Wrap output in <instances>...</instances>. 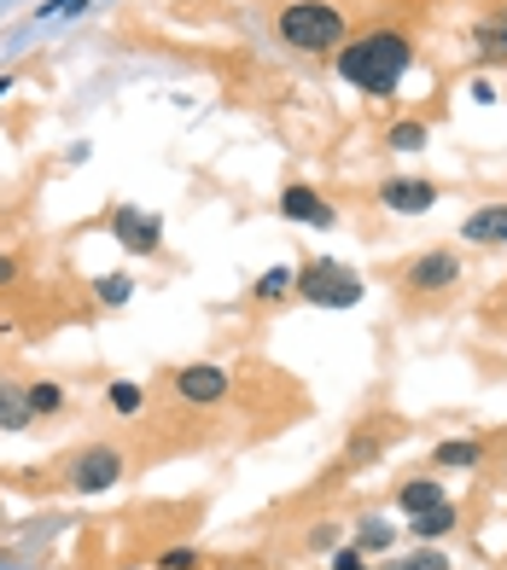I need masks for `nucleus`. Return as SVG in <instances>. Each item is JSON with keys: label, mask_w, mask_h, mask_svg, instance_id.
<instances>
[{"label": "nucleus", "mask_w": 507, "mask_h": 570, "mask_svg": "<svg viewBox=\"0 0 507 570\" xmlns=\"http://www.w3.org/2000/svg\"><path fill=\"white\" fill-rule=\"evenodd\" d=\"M292 279H298V268L274 263V268H263L257 279H251V297H257V303H281V297H292Z\"/></svg>", "instance_id": "obj_15"}, {"label": "nucleus", "mask_w": 507, "mask_h": 570, "mask_svg": "<svg viewBox=\"0 0 507 570\" xmlns=\"http://www.w3.org/2000/svg\"><path fill=\"white\" fill-rule=\"evenodd\" d=\"M111 233H117V245L135 250V256H158L164 250V222L152 210H135V204H117L111 210Z\"/></svg>", "instance_id": "obj_7"}, {"label": "nucleus", "mask_w": 507, "mask_h": 570, "mask_svg": "<svg viewBox=\"0 0 507 570\" xmlns=\"http://www.w3.org/2000/svg\"><path fill=\"white\" fill-rule=\"evenodd\" d=\"M379 570H449V553H438V548H415V553H402V559L379 564Z\"/></svg>", "instance_id": "obj_18"}, {"label": "nucleus", "mask_w": 507, "mask_h": 570, "mask_svg": "<svg viewBox=\"0 0 507 570\" xmlns=\"http://www.w3.org/2000/svg\"><path fill=\"white\" fill-rule=\"evenodd\" d=\"M36 413H30V396L18 384H0V431H30Z\"/></svg>", "instance_id": "obj_14"}, {"label": "nucleus", "mask_w": 507, "mask_h": 570, "mask_svg": "<svg viewBox=\"0 0 507 570\" xmlns=\"http://www.w3.org/2000/svg\"><path fill=\"white\" fill-rule=\"evenodd\" d=\"M478 460H485V449H478V443H438L432 449V465H443V472H472Z\"/></svg>", "instance_id": "obj_16"}, {"label": "nucleus", "mask_w": 507, "mask_h": 570, "mask_svg": "<svg viewBox=\"0 0 507 570\" xmlns=\"http://www.w3.org/2000/svg\"><path fill=\"white\" fill-rule=\"evenodd\" d=\"M23 396H30V413H59L65 407V391H59V384H23Z\"/></svg>", "instance_id": "obj_20"}, {"label": "nucleus", "mask_w": 507, "mask_h": 570, "mask_svg": "<svg viewBox=\"0 0 507 570\" xmlns=\"http://www.w3.org/2000/svg\"><path fill=\"white\" fill-rule=\"evenodd\" d=\"M7 88H12V76H0V94H7Z\"/></svg>", "instance_id": "obj_27"}, {"label": "nucleus", "mask_w": 507, "mask_h": 570, "mask_svg": "<svg viewBox=\"0 0 507 570\" xmlns=\"http://www.w3.org/2000/svg\"><path fill=\"white\" fill-rule=\"evenodd\" d=\"M198 564H205V559H198L193 548H164L158 553V570H198Z\"/></svg>", "instance_id": "obj_23"}, {"label": "nucleus", "mask_w": 507, "mask_h": 570, "mask_svg": "<svg viewBox=\"0 0 507 570\" xmlns=\"http://www.w3.org/2000/svg\"><path fill=\"white\" fill-rule=\"evenodd\" d=\"M333 541H339L333 524H315V530H310V548H333Z\"/></svg>", "instance_id": "obj_25"}, {"label": "nucleus", "mask_w": 507, "mask_h": 570, "mask_svg": "<svg viewBox=\"0 0 507 570\" xmlns=\"http://www.w3.org/2000/svg\"><path fill=\"white\" fill-rule=\"evenodd\" d=\"M472 41H478V59L507 65V7H496V12H485V18H478Z\"/></svg>", "instance_id": "obj_11"}, {"label": "nucleus", "mask_w": 507, "mask_h": 570, "mask_svg": "<svg viewBox=\"0 0 507 570\" xmlns=\"http://www.w3.org/2000/svg\"><path fill=\"white\" fill-rule=\"evenodd\" d=\"M169 391L182 402H193V407H211V402H222L227 391H234V373H227L222 361H187V367L169 373Z\"/></svg>", "instance_id": "obj_5"}, {"label": "nucleus", "mask_w": 507, "mask_h": 570, "mask_svg": "<svg viewBox=\"0 0 507 570\" xmlns=\"http://www.w3.org/2000/svg\"><path fill=\"white\" fill-rule=\"evenodd\" d=\"M94 297L106 303V308H123V303L135 297V279H129V274H99V279H94Z\"/></svg>", "instance_id": "obj_17"}, {"label": "nucleus", "mask_w": 507, "mask_h": 570, "mask_svg": "<svg viewBox=\"0 0 507 570\" xmlns=\"http://www.w3.org/2000/svg\"><path fill=\"white\" fill-rule=\"evenodd\" d=\"M117 478H123V454L111 443H94V449H82L70 460V489L76 495H106Z\"/></svg>", "instance_id": "obj_6"}, {"label": "nucleus", "mask_w": 507, "mask_h": 570, "mask_svg": "<svg viewBox=\"0 0 507 570\" xmlns=\"http://www.w3.org/2000/svg\"><path fill=\"white\" fill-rule=\"evenodd\" d=\"M326 570H373V564H368V553H362V548H339Z\"/></svg>", "instance_id": "obj_24"}, {"label": "nucleus", "mask_w": 507, "mask_h": 570, "mask_svg": "<svg viewBox=\"0 0 507 570\" xmlns=\"http://www.w3.org/2000/svg\"><path fill=\"white\" fill-rule=\"evenodd\" d=\"M18 279V263H12V256H0V285H12Z\"/></svg>", "instance_id": "obj_26"}, {"label": "nucleus", "mask_w": 507, "mask_h": 570, "mask_svg": "<svg viewBox=\"0 0 507 570\" xmlns=\"http://www.w3.org/2000/svg\"><path fill=\"white\" fill-rule=\"evenodd\" d=\"M379 204H386L391 216H426L438 204V187L420 175H391L386 187H379Z\"/></svg>", "instance_id": "obj_8"}, {"label": "nucleus", "mask_w": 507, "mask_h": 570, "mask_svg": "<svg viewBox=\"0 0 507 570\" xmlns=\"http://www.w3.org/2000/svg\"><path fill=\"white\" fill-rule=\"evenodd\" d=\"M292 292H298L303 303H315V308H357V303H362V274L344 268V263H326V256H315V263L298 268Z\"/></svg>", "instance_id": "obj_3"}, {"label": "nucleus", "mask_w": 507, "mask_h": 570, "mask_svg": "<svg viewBox=\"0 0 507 570\" xmlns=\"http://www.w3.org/2000/svg\"><path fill=\"white\" fill-rule=\"evenodd\" d=\"M455 285H461V256L455 250H420L402 268V292H415V297H443Z\"/></svg>", "instance_id": "obj_4"}, {"label": "nucleus", "mask_w": 507, "mask_h": 570, "mask_svg": "<svg viewBox=\"0 0 507 570\" xmlns=\"http://www.w3.org/2000/svg\"><path fill=\"white\" fill-rule=\"evenodd\" d=\"M467 245H507V204H478V210L461 222Z\"/></svg>", "instance_id": "obj_10"}, {"label": "nucleus", "mask_w": 507, "mask_h": 570, "mask_svg": "<svg viewBox=\"0 0 507 570\" xmlns=\"http://www.w3.org/2000/svg\"><path fill=\"white\" fill-rule=\"evenodd\" d=\"M455 524H461V512H455V501H443V507H432V512H415V518H409L415 541H443Z\"/></svg>", "instance_id": "obj_13"}, {"label": "nucleus", "mask_w": 507, "mask_h": 570, "mask_svg": "<svg viewBox=\"0 0 507 570\" xmlns=\"http://www.w3.org/2000/svg\"><path fill=\"white\" fill-rule=\"evenodd\" d=\"M449 495H443V483L438 478H409L397 489V507H402V518H415V512H432V507H443Z\"/></svg>", "instance_id": "obj_12"}, {"label": "nucleus", "mask_w": 507, "mask_h": 570, "mask_svg": "<svg viewBox=\"0 0 507 570\" xmlns=\"http://www.w3.org/2000/svg\"><path fill=\"white\" fill-rule=\"evenodd\" d=\"M386 146L391 151H420L426 146V122H397L391 135H386Z\"/></svg>", "instance_id": "obj_22"}, {"label": "nucleus", "mask_w": 507, "mask_h": 570, "mask_svg": "<svg viewBox=\"0 0 507 570\" xmlns=\"http://www.w3.org/2000/svg\"><path fill=\"white\" fill-rule=\"evenodd\" d=\"M391 535H397L391 524H379V518H362V524H357V548H362V553H386V548H391Z\"/></svg>", "instance_id": "obj_19"}, {"label": "nucleus", "mask_w": 507, "mask_h": 570, "mask_svg": "<svg viewBox=\"0 0 507 570\" xmlns=\"http://www.w3.org/2000/svg\"><path fill=\"white\" fill-rule=\"evenodd\" d=\"M409 65H415V41L402 30H368L339 47V76L368 99H391L402 88V76H409Z\"/></svg>", "instance_id": "obj_1"}, {"label": "nucleus", "mask_w": 507, "mask_h": 570, "mask_svg": "<svg viewBox=\"0 0 507 570\" xmlns=\"http://www.w3.org/2000/svg\"><path fill=\"white\" fill-rule=\"evenodd\" d=\"M106 402H111L117 413H140V407H146V391H140V384H129V379H117L111 391H106Z\"/></svg>", "instance_id": "obj_21"}, {"label": "nucleus", "mask_w": 507, "mask_h": 570, "mask_svg": "<svg viewBox=\"0 0 507 570\" xmlns=\"http://www.w3.org/2000/svg\"><path fill=\"white\" fill-rule=\"evenodd\" d=\"M281 216H286V222H298V227H315V233H326V227L339 222L333 204H326L315 187H303V180H292V187L281 193Z\"/></svg>", "instance_id": "obj_9"}, {"label": "nucleus", "mask_w": 507, "mask_h": 570, "mask_svg": "<svg viewBox=\"0 0 507 570\" xmlns=\"http://www.w3.org/2000/svg\"><path fill=\"white\" fill-rule=\"evenodd\" d=\"M274 36L298 53H339L344 47V7L333 0H286L274 18Z\"/></svg>", "instance_id": "obj_2"}]
</instances>
